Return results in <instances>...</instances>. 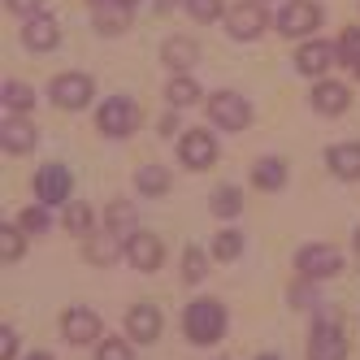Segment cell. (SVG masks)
<instances>
[{
    "mask_svg": "<svg viewBox=\"0 0 360 360\" xmlns=\"http://www.w3.org/2000/svg\"><path fill=\"white\" fill-rule=\"evenodd\" d=\"M239 252H243V235H239V230H221V235L213 239V256H217V261H235Z\"/></svg>",
    "mask_w": 360,
    "mask_h": 360,
    "instance_id": "cell-29",
    "label": "cell"
},
{
    "mask_svg": "<svg viewBox=\"0 0 360 360\" xmlns=\"http://www.w3.org/2000/svg\"><path fill=\"white\" fill-rule=\"evenodd\" d=\"M330 61H334V48L326 39H313V44H304L295 53V70L308 74V79H321V74L330 70Z\"/></svg>",
    "mask_w": 360,
    "mask_h": 360,
    "instance_id": "cell-18",
    "label": "cell"
},
{
    "mask_svg": "<svg viewBox=\"0 0 360 360\" xmlns=\"http://www.w3.org/2000/svg\"><path fill=\"white\" fill-rule=\"evenodd\" d=\"M174 9V0H157V13H169Z\"/></svg>",
    "mask_w": 360,
    "mask_h": 360,
    "instance_id": "cell-38",
    "label": "cell"
},
{
    "mask_svg": "<svg viewBox=\"0 0 360 360\" xmlns=\"http://www.w3.org/2000/svg\"><path fill=\"white\" fill-rule=\"evenodd\" d=\"M339 57H343L347 65H356V61H360V27H347V31H343V44H339Z\"/></svg>",
    "mask_w": 360,
    "mask_h": 360,
    "instance_id": "cell-34",
    "label": "cell"
},
{
    "mask_svg": "<svg viewBox=\"0 0 360 360\" xmlns=\"http://www.w3.org/2000/svg\"><path fill=\"white\" fill-rule=\"evenodd\" d=\"M165 100H169L174 109H191L195 100H200V83L191 79V74H174L169 87H165Z\"/></svg>",
    "mask_w": 360,
    "mask_h": 360,
    "instance_id": "cell-22",
    "label": "cell"
},
{
    "mask_svg": "<svg viewBox=\"0 0 360 360\" xmlns=\"http://www.w3.org/2000/svg\"><path fill=\"white\" fill-rule=\"evenodd\" d=\"M183 330L191 343H217L226 334V308L217 300H195L183 308Z\"/></svg>",
    "mask_w": 360,
    "mask_h": 360,
    "instance_id": "cell-1",
    "label": "cell"
},
{
    "mask_svg": "<svg viewBox=\"0 0 360 360\" xmlns=\"http://www.w3.org/2000/svg\"><path fill=\"white\" fill-rule=\"evenodd\" d=\"M161 61H165L169 70H178V74H187V70L200 61V44H195L191 35H169L165 48H161Z\"/></svg>",
    "mask_w": 360,
    "mask_h": 360,
    "instance_id": "cell-17",
    "label": "cell"
},
{
    "mask_svg": "<svg viewBox=\"0 0 360 360\" xmlns=\"http://www.w3.org/2000/svg\"><path fill=\"white\" fill-rule=\"evenodd\" d=\"M204 274H209L204 252H200V248H187V252H183V282H204Z\"/></svg>",
    "mask_w": 360,
    "mask_h": 360,
    "instance_id": "cell-30",
    "label": "cell"
},
{
    "mask_svg": "<svg viewBox=\"0 0 360 360\" xmlns=\"http://www.w3.org/2000/svg\"><path fill=\"white\" fill-rule=\"evenodd\" d=\"M295 269L308 278V282H317V278H334L343 269V256L334 252L330 243H304L295 252Z\"/></svg>",
    "mask_w": 360,
    "mask_h": 360,
    "instance_id": "cell-4",
    "label": "cell"
},
{
    "mask_svg": "<svg viewBox=\"0 0 360 360\" xmlns=\"http://www.w3.org/2000/svg\"><path fill=\"white\" fill-rule=\"evenodd\" d=\"M91 22L100 35H122L131 27V0H91Z\"/></svg>",
    "mask_w": 360,
    "mask_h": 360,
    "instance_id": "cell-11",
    "label": "cell"
},
{
    "mask_svg": "<svg viewBox=\"0 0 360 360\" xmlns=\"http://www.w3.org/2000/svg\"><path fill=\"white\" fill-rule=\"evenodd\" d=\"M22 230H31V235H48V230H53L48 204H39V209H27V213H22Z\"/></svg>",
    "mask_w": 360,
    "mask_h": 360,
    "instance_id": "cell-32",
    "label": "cell"
},
{
    "mask_svg": "<svg viewBox=\"0 0 360 360\" xmlns=\"http://www.w3.org/2000/svg\"><path fill=\"white\" fill-rule=\"evenodd\" d=\"M5 5H9V13H22V18L44 13V0H5Z\"/></svg>",
    "mask_w": 360,
    "mask_h": 360,
    "instance_id": "cell-36",
    "label": "cell"
},
{
    "mask_svg": "<svg viewBox=\"0 0 360 360\" xmlns=\"http://www.w3.org/2000/svg\"><path fill=\"white\" fill-rule=\"evenodd\" d=\"M22 44H27L31 53H53V48L61 44V27H57V18H48V13L27 18V27H22Z\"/></svg>",
    "mask_w": 360,
    "mask_h": 360,
    "instance_id": "cell-12",
    "label": "cell"
},
{
    "mask_svg": "<svg viewBox=\"0 0 360 360\" xmlns=\"http://www.w3.org/2000/svg\"><path fill=\"white\" fill-rule=\"evenodd\" d=\"M53 105L57 109H83V105H91V96H96V83H91V74H57L53 79Z\"/></svg>",
    "mask_w": 360,
    "mask_h": 360,
    "instance_id": "cell-5",
    "label": "cell"
},
{
    "mask_svg": "<svg viewBox=\"0 0 360 360\" xmlns=\"http://www.w3.org/2000/svg\"><path fill=\"white\" fill-rule=\"evenodd\" d=\"M61 334H65V343H91L100 339V317L91 313V308H70L65 321H61Z\"/></svg>",
    "mask_w": 360,
    "mask_h": 360,
    "instance_id": "cell-14",
    "label": "cell"
},
{
    "mask_svg": "<svg viewBox=\"0 0 360 360\" xmlns=\"http://www.w3.org/2000/svg\"><path fill=\"white\" fill-rule=\"evenodd\" d=\"M252 187H261V191H278V187H287V161H278V157L256 161V165H252Z\"/></svg>",
    "mask_w": 360,
    "mask_h": 360,
    "instance_id": "cell-20",
    "label": "cell"
},
{
    "mask_svg": "<svg viewBox=\"0 0 360 360\" xmlns=\"http://www.w3.org/2000/svg\"><path fill=\"white\" fill-rule=\"evenodd\" d=\"M226 27H230V35H235V39H256V35L269 27V13H265L261 0H239V5L226 13Z\"/></svg>",
    "mask_w": 360,
    "mask_h": 360,
    "instance_id": "cell-8",
    "label": "cell"
},
{
    "mask_svg": "<svg viewBox=\"0 0 360 360\" xmlns=\"http://www.w3.org/2000/svg\"><path fill=\"white\" fill-rule=\"evenodd\" d=\"M326 161L339 178H360V143H334L326 152Z\"/></svg>",
    "mask_w": 360,
    "mask_h": 360,
    "instance_id": "cell-21",
    "label": "cell"
},
{
    "mask_svg": "<svg viewBox=\"0 0 360 360\" xmlns=\"http://www.w3.org/2000/svg\"><path fill=\"white\" fill-rule=\"evenodd\" d=\"M321 27V5L317 0H287L278 9V31L282 35H313Z\"/></svg>",
    "mask_w": 360,
    "mask_h": 360,
    "instance_id": "cell-6",
    "label": "cell"
},
{
    "mask_svg": "<svg viewBox=\"0 0 360 360\" xmlns=\"http://www.w3.org/2000/svg\"><path fill=\"white\" fill-rule=\"evenodd\" d=\"M70 187H74V178H70L65 165H44L35 174V195H39V204H61L70 195Z\"/></svg>",
    "mask_w": 360,
    "mask_h": 360,
    "instance_id": "cell-13",
    "label": "cell"
},
{
    "mask_svg": "<svg viewBox=\"0 0 360 360\" xmlns=\"http://www.w3.org/2000/svg\"><path fill=\"white\" fill-rule=\"evenodd\" d=\"M18 356V334L5 326V330H0V360H13Z\"/></svg>",
    "mask_w": 360,
    "mask_h": 360,
    "instance_id": "cell-37",
    "label": "cell"
},
{
    "mask_svg": "<svg viewBox=\"0 0 360 360\" xmlns=\"http://www.w3.org/2000/svg\"><path fill=\"white\" fill-rule=\"evenodd\" d=\"M183 5L195 22H217V13H221V0H183Z\"/></svg>",
    "mask_w": 360,
    "mask_h": 360,
    "instance_id": "cell-33",
    "label": "cell"
},
{
    "mask_svg": "<svg viewBox=\"0 0 360 360\" xmlns=\"http://www.w3.org/2000/svg\"><path fill=\"white\" fill-rule=\"evenodd\" d=\"M122 248H126V261H131L135 269H143V274H152V269L165 265V243L157 235H139V230H135Z\"/></svg>",
    "mask_w": 360,
    "mask_h": 360,
    "instance_id": "cell-10",
    "label": "cell"
},
{
    "mask_svg": "<svg viewBox=\"0 0 360 360\" xmlns=\"http://www.w3.org/2000/svg\"><path fill=\"white\" fill-rule=\"evenodd\" d=\"M209 204H213V213H217V217H239V213H243V191H239L235 183H221V187L213 191Z\"/></svg>",
    "mask_w": 360,
    "mask_h": 360,
    "instance_id": "cell-24",
    "label": "cell"
},
{
    "mask_svg": "<svg viewBox=\"0 0 360 360\" xmlns=\"http://www.w3.org/2000/svg\"><path fill=\"white\" fill-rule=\"evenodd\" d=\"M96 360H135V356H131V347H126L122 339H105L100 352H96Z\"/></svg>",
    "mask_w": 360,
    "mask_h": 360,
    "instance_id": "cell-35",
    "label": "cell"
},
{
    "mask_svg": "<svg viewBox=\"0 0 360 360\" xmlns=\"http://www.w3.org/2000/svg\"><path fill=\"white\" fill-rule=\"evenodd\" d=\"M256 360H278V356H256Z\"/></svg>",
    "mask_w": 360,
    "mask_h": 360,
    "instance_id": "cell-41",
    "label": "cell"
},
{
    "mask_svg": "<svg viewBox=\"0 0 360 360\" xmlns=\"http://www.w3.org/2000/svg\"><path fill=\"white\" fill-rule=\"evenodd\" d=\"M96 126H100V135H109V139L135 135V126H139V105H135L131 96H109L105 105H100V113H96Z\"/></svg>",
    "mask_w": 360,
    "mask_h": 360,
    "instance_id": "cell-2",
    "label": "cell"
},
{
    "mask_svg": "<svg viewBox=\"0 0 360 360\" xmlns=\"http://www.w3.org/2000/svg\"><path fill=\"white\" fill-rule=\"evenodd\" d=\"M178 161H183L187 169H209L217 161V139L209 131H187L183 139H178Z\"/></svg>",
    "mask_w": 360,
    "mask_h": 360,
    "instance_id": "cell-9",
    "label": "cell"
},
{
    "mask_svg": "<svg viewBox=\"0 0 360 360\" xmlns=\"http://www.w3.org/2000/svg\"><path fill=\"white\" fill-rule=\"evenodd\" d=\"M22 252H27V243H22V226H0V256L5 261H22Z\"/></svg>",
    "mask_w": 360,
    "mask_h": 360,
    "instance_id": "cell-27",
    "label": "cell"
},
{
    "mask_svg": "<svg viewBox=\"0 0 360 360\" xmlns=\"http://www.w3.org/2000/svg\"><path fill=\"white\" fill-rule=\"evenodd\" d=\"M0 100H5V109H9V113H31V109H35V91H31L27 83H18V79L5 83Z\"/></svg>",
    "mask_w": 360,
    "mask_h": 360,
    "instance_id": "cell-25",
    "label": "cell"
},
{
    "mask_svg": "<svg viewBox=\"0 0 360 360\" xmlns=\"http://www.w3.org/2000/svg\"><path fill=\"white\" fill-rule=\"evenodd\" d=\"M65 230L70 235H91V209L87 204H70L65 209Z\"/></svg>",
    "mask_w": 360,
    "mask_h": 360,
    "instance_id": "cell-31",
    "label": "cell"
},
{
    "mask_svg": "<svg viewBox=\"0 0 360 360\" xmlns=\"http://www.w3.org/2000/svg\"><path fill=\"white\" fill-rule=\"evenodd\" d=\"M87 261H91V265H109V261H117V235H100V239H91V243H87Z\"/></svg>",
    "mask_w": 360,
    "mask_h": 360,
    "instance_id": "cell-28",
    "label": "cell"
},
{
    "mask_svg": "<svg viewBox=\"0 0 360 360\" xmlns=\"http://www.w3.org/2000/svg\"><path fill=\"white\" fill-rule=\"evenodd\" d=\"M126 330H131L135 343H157L161 339V313L152 304H135L131 313H126Z\"/></svg>",
    "mask_w": 360,
    "mask_h": 360,
    "instance_id": "cell-15",
    "label": "cell"
},
{
    "mask_svg": "<svg viewBox=\"0 0 360 360\" xmlns=\"http://www.w3.org/2000/svg\"><path fill=\"white\" fill-rule=\"evenodd\" d=\"M35 126L22 117V113H13V117H5V126H0V143H5V152H13V157H22V152H31L35 148Z\"/></svg>",
    "mask_w": 360,
    "mask_h": 360,
    "instance_id": "cell-16",
    "label": "cell"
},
{
    "mask_svg": "<svg viewBox=\"0 0 360 360\" xmlns=\"http://www.w3.org/2000/svg\"><path fill=\"white\" fill-rule=\"evenodd\" d=\"M135 187H139L143 195H165V191H169V174H165L161 165H143V169L135 174Z\"/></svg>",
    "mask_w": 360,
    "mask_h": 360,
    "instance_id": "cell-26",
    "label": "cell"
},
{
    "mask_svg": "<svg viewBox=\"0 0 360 360\" xmlns=\"http://www.w3.org/2000/svg\"><path fill=\"white\" fill-rule=\"evenodd\" d=\"M209 122L221 126V131H243L252 122V105L239 91H213L209 96Z\"/></svg>",
    "mask_w": 360,
    "mask_h": 360,
    "instance_id": "cell-3",
    "label": "cell"
},
{
    "mask_svg": "<svg viewBox=\"0 0 360 360\" xmlns=\"http://www.w3.org/2000/svg\"><path fill=\"white\" fill-rule=\"evenodd\" d=\"M308 360H347V343L334 317H317L313 339H308Z\"/></svg>",
    "mask_w": 360,
    "mask_h": 360,
    "instance_id": "cell-7",
    "label": "cell"
},
{
    "mask_svg": "<svg viewBox=\"0 0 360 360\" xmlns=\"http://www.w3.org/2000/svg\"><path fill=\"white\" fill-rule=\"evenodd\" d=\"M313 105H317V113H326V117H339V113L352 105V96H347V87H343V83L321 79V83L313 87Z\"/></svg>",
    "mask_w": 360,
    "mask_h": 360,
    "instance_id": "cell-19",
    "label": "cell"
},
{
    "mask_svg": "<svg viewBox=\"0 0 360 360\" xmlns=\"http://www.w3.org/2000/svg\"><path fill=\"white\" fill-rule=\"evenodd\" d=\"M356 261H360V230H356Z\"/></svg>",
    "mask_w": 360,
    "mask_h": 360,
    "instance_id": "cell-40",
    "label": "cell"
},
{
    "mask_svg": "<svg viewBox=\"0 0 360 360\" xmlns=\"http://www.w3.org/2000/svg\"><path fill=\"white\" fill-rule=\"evenodd\" d=\"M27 360H53V356H48V352H35V356H27Z\"/></svg>",
    "mask_w": 360,
    "mask_h": 360,
    "instance_id": "cell-39",
    "label": "cell"
},
{
    "mask_svg": "<svg viewBox=\"0 0 360 360\" xmlns=\"http://www.w3.org/2000/svg\"><path fill=\"white\" fill-rule=\"evenodd\" d=\"M105 221H109V235H117V239L126 235V239H131L135 235V209H131V200H113Z\"/></svg>",
    "mask_w": 360,
    "mask_h": 360,
    "instance_id": "cell-23",
    "label": "cell"
}]
</instances>
